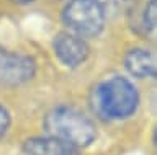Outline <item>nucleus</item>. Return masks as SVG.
Segmentation results:
<instances>
[{"instance_id":"obj_1","label":"nucleus","mask_w":157,"mask_h":155,"mask_svg":"<svg viewBox=\"0 0 157 155\" xmlns=\"http://www.w3.org/2000/svg\"><path fill=\"white\" fill-rule=\"evenodd\" d=\"M44 127L51 137L71 144L72 147H85L95 139V126L85 114L74 108H56L46 116Z\"/></svg>"},{"instance_id":"obj_2","label":"nucleus","mask_w":157,"mask_h":155,"mask_svg":"<svg viewBox=\"0 0 157 155\" xmlns=\"http://www.w3.org/2000/svg\"><path fill=\"white\" fill-rule=\"evenodd\" d=\"M62 21L69 31L85 39L101 33L106 23V12L100 0H69L62 8Z\"/></svg>"},{"instance_id":"obj_3","label":"nucleus","mask_w":157,"mask_h":155,"mask_svg":"<svg viewBox=\"0 0 157 155\" xmlns=\"http://www.w3.org/2000/svg\"><path fill=\"white\" fill-rule=\"evenodd\" d=\"M97 105L108 118H126L137 106L136 88L123 77H111L97 88Z\"/></svg>"},{"instance_id":"obj_4","label":"nucleus","mask_w":157,"mask_h":155,"mask_svg":"<svg viewBox=\"0 0 157 155\" xmlns=\"http://www.w3.org/2000/svg\"><path fill=\"white\" fill-rule=\"evenodd\" d=\"M34 75L31 57L0 47V83L20 85Z\"/></svg>"},{"instance_id":"obj_5","label":"nucleus","mask_w":157,"mask_h":155,"mask_svg":"<svg viewBox=\"0 0 157 155\" xmlns=\"http://www.w3.org/2000/svg\"><path fill=\"white\" fill-rule=\"evenodd\" d=\"M54 54L64 65L77 67L88 57V44L82 36L72 31H61L57 33L52 41Z\"/></svg>"},{"instance_id":"obj_6","label":"nucleus","mask_w":157,"mask_h":155,"mask_svg":"<svg viewBox=\"0 0 157 155\" xmlns=\"http://www.w3.org/2000/svg\"><path fill=\"white\" fill-rule=\"evenodd\" d=\"M26 155H80L75 147L56 137H33L23 145Z\"/></svg>"},{"instance_id":"obj_7","label":"nucleus","mask_w":157,"mask_h":155,"mask_svg":"<svg viewBox=\"0 0 157 155\" xmlns=\"http://www.w3.org/2000/svg\"><path fill=\"white\" fill-rule=\"evenodd\" d=\"M124 65L136 77L155 75V56L146 47H134V49L128 51L124 57Z\"/></svg>"},{"instance_id":"obj_8","label":"nucleus","mask_w":157,"mask_h":155,"mask_svg":"<svg viewBox=\"0 0 157 155\" xmlns=\"http://www.w3.org/2000/svg\"><path fill=\"white\" fill-rule=\"evenodd\" d=\"M139 25L146 33L154 31L157 25V0H146L139 13Z\"/></svg>"},{"instance_id":"obj_9","label":"nucleus","mask_w":157,"mask_h":155,"mask_svg":"<svg viewBox=\"0 0 157 155\" xmlns=\"http://www.w3.org/2000/svg\"><path fill=\"white\" fill-rule=\"evenodd\" d=\"M134 2V0H100V3L103 5V8H105V12H106V7L108 8H126V7H129L131 3Z\"/></svg>"},{"instance_id":"obj_10","label":"nucleus","mask_w":157,"mask_h":155,"mask_svg":"<svg viewBox=\"0 0 157 155\" xmlns=\"http://www.w3.org/2000/svg\"><path fill=\"white\" fill-rule=\"evenodd\" d=\"M8 124H10V118H8L7 109H5L3 106H0V139H2L3 134L7 132Z\"/></svg>"},{"instance_id":"obj_11","label":"nucleus","mask_w":157,"mask_h":155,"mask_svg":"<svg viewBox=\"0 0 157 155\" xmlns=\"http://www.w3.org/2000/svg\"><path fill=\"white\" fill-rule=\"evenodd\" d=\"M8 2L15 3V5H28V3H33L34 0H8Z\"/></svg>"}]
</instances>
